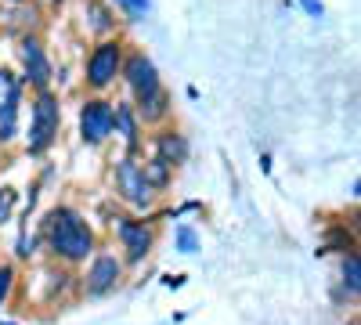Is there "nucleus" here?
Returning a JSON list of instances; mask_svg holds the SVG:
<instances>
[{
	"label": "nucleus",
	"instance_id": "obj_20",
	"mask_svg": "<svg viewBox=\"0 0 361 325\" xmlns=\"http://www.w3.org/2000/svg\"><path fill=\"white\" fill-rule=\"evenodd\" d=\"M300 8H304L311 18H322V15H325V8L318 4V0H300Z\"/></svg>",
	"mask_w": 361,
	"mask_h": 325
},
{
	"label": "nucleus",
	"instance_id": "obj_23",
	"mask_svg": "<svg viewBox=\"0 0 361 325\" xmlns=\"http://www.w3.org/2000/svg\"><path fill=\"white\" fill-rule=\"evenodd\" d=\"M166 286H170V289H180V286H185V275H173V278H166Z\"/></svg>",
	"mask_w": 361,
	"mask_h": 325
},
{
	"label": "nucleus",
	"instance_id": "obj_16",
	"mask_svg": "<svg viewBox=\"0 0 361 325\" xmlns=\"http://www.w3.org/2000/svg\"><path fill=\"white\" fill-rule=\"evenodd\" d=\"M87 15H90V25H94L98 33H109V29H112V18H109V11H105L102 4H90Z\"/></svg>",
	"mask_w": 361,
	"mask_h": 325
},
{
	"label": "nucleus",
	"instance_id": "obj_1",
	"mask_svg": "<svg viewBox=\"0 0 361 325\" xmlns=\"http://www.w3.org/2000/svg\"><path fill=\"white\" fill-rule=\"evenodd\" d=\"M47 239H51V250L58 257H66V260H83L90 250H94V235H90V228L73 210H54L51 214Z\"/></svg>",
	"mask_w": 361,
	"mask_h": 325
},
{
	"label": "nucleus",
	"instance_id": "obj_5",
	"mask_svg": "<svg viewBox=\"0 0 361 325\" xmlns=\"http://www.w3.org/2000/svg\"><path fill=\"white\" fill-rule=\"evenodd\" d=\"M127 83H130V91H134L137 105L148 102V98H156V94L163 91V87H159V76H156V66L148 62L145 54H130V62H127Z\"/></svg>",
	"mask_w": 361,
	"mask_h": 325
},
{
	"label": "nucleus",
	"instance_id": "obj_6",
	"mask_svg": "<svg viewBox=\"0 0 361 325\" xmlns=\"http://www.w3.org/2000/svg\"><path fill=\"white\" fill-rule=\"evenodd\" d=\"M80 134L87 145H98L112 134V105L109 102H87L80 112Z\"/></svg>",
	"mask_w": 361,
	"mask_h": 325
},
{
	"label": "nucleus",
	"instance_id": "obj_12",
	"mask_svg": "<svg viewBox=\"0 0 361 325\" xmlns=\"http://www.w3.org/2000/svg\"><path fill=\"white\" fill-rule=\"evenodd\" d=\"M137 166H141V177H145V185L152 188V192H156V188H166V185H170V166H166V163H163L159 156H152L148 163H137Z\"/></svg>",
	"mask_w": 361,
	"mask_h": 325
},
{
	"label": "nucleus",
	"instance_id": "obj_18",
	"mask_svg": "<svg viewBox=\"0 0 361 325\" xmlns=\"http://www.w3.org/2000/svg\"><path fill=\"white\" fill-rule=\"evenodd\" d=\"M11 210H15V192L11 188H0V224H8Z\"/></svg>",
	"mask_w": 361,
	"mask_h": 325
},
{
	"label": "nucleus",
	"instance_id": "obj_3",
	"mask_svg": "<svg viewBox=\"0 0 361 325\" xmlns=\"http://www.w3.org/2000/svg\"><path fill=\"white\" fill-rule=\"evenodd\" d=\"M116 188H119V195H123L130 206H137V210H145V206L152 202V188L145 185L141 166H137L134 156L119 159V166H116Z\"/></svg>",
	"mask_w": 361,
	"mask_h": 325
},
{
	"label": "nucleus",
	"instance_id": "obj_19",
	"mask_svg": "<svg viewBox=\"0 0 361 325\" xmlns=\"http://www.w3.org/2000/svg\"><path fill=\"white\" fill-rule=\"evenodd\" d=\"M11 282H15V268H8V264H4V268H0V304L8 300V293H11Z\"/></svg>",
	"mask_w": 361,
	"mask_h": 325
},
{
	"label": "nucleus",
	"instance_id": "obj_17",
	"mask_svg": "<svg viewBox=\"0 0 361 325\" xmlns=\"http://www.w3.org/2000/svg\"><path fill=\"white\" fill-rule=\"evenodd\" d=\"M177 246H180V253H195V246H199L195 231L192 228H177Z\"/></svg>",
	"mask_w": 361,
	"mask_h": 325
},
{
	"label": "nucleus",
	"instance_id": "obj_9",
	"mask_svg": "<svg viewBox=\"0 0 361 325\" xmlns=\"http://www.w3.org/2000/svg\"><path fill=\"white\" fill-rule=\"evenodd\" d=\"M22 62H25V73H29V80H33L37 87H47V80H51V66H47V58H44V47H40V40H22Z\"/></svg>",
	"mask_w": 361,
	"mask_h": 325
},
{
	"label": "nucleus",
	"instance_id": "obj_8",
	"mask_svg": "<svg viewBox=\"0 0 361 325\" xmlns=\"http://www.w3.org/2000/svg\"><path fill=\"white\" fill-rule=\"evenodd\" d=\"M119 275H123V264H119L112 253H102L94 260V268L87 271V293L90 297H102V293H109L119 282Z\"/></svg>",
	"mask_w": 361,
	"mask_h": 325
},
{
	"label": "nucleus",
	"instance_id": "obj_11",
	"mask_svg": "<svg viewBox=\"0 0 361 325\" xmlns=\"http://www.w3.org/2000/svg\"><path fill=\"white\" fill-rule=\"evenodd\" d=\"M18 83H8V98L0 105V141H11L15 137V112H18Z\"/></svg>",
	"mask_w": 361,
	"mask_h": 325
},
{
	"label": "nucleus",
	"instance_id": "obj_7",
	"mask_svg": "<svg viewBox=\"0 0 361 325\" xmlns=\"http://www.w3.org/2000/svg\"><path fill=\"white\" fill-rule=\"evenodd\" d=\"M116 235L123 239V250H127V260H141L152 246V228L148 224H137V221H127V217H116Z\"/></svg>",
	"mask_w": 361,
	"mask_h": 325
},
{
	"label": "nucleus",
	"instance_id": "obj_2",
	"mask_svg": "<svg viewBox=\"0 0 361 325\" xmlns=\"http://www.w3.org/2000/svg\"><path fill=\"white\" fill-rule=\"evenodd\" d=\"M58 134V102L51 94H40L33 105V127H29V152L40 156Z\"/></svg>",
	"mask_w": 361,
	"mask_h": 325
},
{
	"label": "nucleus",
	"instance_id": "obj_15",
	"mask_svg": "<svg viewBox=\"0 0 361 325\" xmlns=\"http://www.w3.org/2000/svg\"><path fill=\"white\" fill-rule=\"evenodd\" d=\"M343 286H347L350 297H357V289H361V264H357L354 253L343 260Z\"/></svg>",
	"mask_w": 361,
	"mask_h": 325
},
{
	"label": "nucleus",
	"instance_id": "obj_14",
	"mask_svg": "<svg viewBox=\"0 0 361 325\" xmlns=\"http://www.w3.org/2000/svg\"><path fill=\"white\" fill-rule=\"evenodd\" d=\"M166 112H170V105H166V94H163V91H159L156 98H148V102H141V105H137V116H141L145 123H156V120H163Z\"/></svg>",
	"mask_w": 361,
	"mask_h": 325
},
{
	"label": "nucleus",
	"instance_id": "obj_21",
	"mask_svg": "<svg viewBox=\"0 0 361 325\" xmlns=\"http://www.w3.org/2000/svg\"><path fill=\"white\" fill-rule=\"evenodd\" d=\"M119 4H127L130 15H145L148 11V0H119Z\"/></svg>",
	"mask_w": 361,
	"mask_h": 325
},
{
	"label": "nucleus",
	"instance_id": "obj_4",
	"mask_svg": "<svg viewBox=\"0 0 361 325\" xmlns=\"http://www.w3.org/2000/svg\"><path fill=\"white\" fill-rule=\"evenodd\" d=\"M119 62H123V54H119V44L116 40H105L94 47V54H90L87 62V80L94 87H109L119 73Z\"/></svg>",
	"mask_w": 361,
	"mask_h": 325
},
{
	"label": "nucleus",
	"instance_id": "obj_22",
	"mask_svg": "<svg viewBox=\"0 0 361 325\" xmlns=\"http://www.w3.org/2000/svg\"><path fill=\"white\" fill-rule=\"evenodd\" d=\"M33 253V239H18V257H29Z\"/></svg>",
	"mask_w": 361,
	"mask_h": 325
},
{
	"label": "nucleus",
	"instance_id": "obj_10",
	"mask_svg": "<svg viewBox=\"0 0 361 325\" xmlns=\"http://www.w3.org/2000/svg\"><path fill=\"white\" fill-rule=\"evenodd\" d=\"M156 156L166 163V166H177V163H185L188 159V141L180 137V134H159L156 137Z\"/></svg>",
	"mask_w": 361,
	"mask_h": 325
},
{
	"label": "nucleus",
	"instance_id": "obj_13",
	"mask_svg": "<svg viewBox=\"0 0 361 325\" xmlns=\"http://www.w3.org/2000/svg\"><path fill=\"white\" fill-rule=\"evenodd\" d=\"M112 127H119V134H123L127 145L134 149V145H137V120H134V109L130 105H116L112 109Z\"/></svg>",
	"mask_w": 361,
	"mask_h": 325
}]
</instances>
